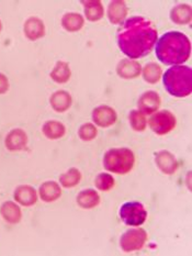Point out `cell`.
<instances>
[{"instance_id":"obj_4","label":"cell","mask_w":192,"mask_h":256,"mask_svg":"<svg viewBox=\"0 0 192 256\" xmlns=\"http://www.w3.org/2000/svg\"><path fill=\"white\" fill-rule=\"evenodd\" d=\"M135 156L130 148H111L104 154L103 168L118 175H125L134 168Z\"/></svg>"},{"instance_id":"obj_19","label":"cell","mask_w":192,"mask_h":256,"mask_svg":"<svg viewBox=\"0 0 192 256\" xmlns=\"http://www.w3.org/2000/svg\"><path fill=\"white\" fill-rule=\"evenodd\" d=\"M49 102H51L52 108L56 111V112H65L66 110H68L70 108L71 97L67 92L58 90L52 94Z\"/></svg>"},{"instance_id":"obj_18","label":"cell","mask_w":192,"mask_h":256,"mask_svg":"<svg viewBox=\"0 0 192 256\" xmlns=\"http://www.w3.org/2000/svg\"><path fill=\"white\" fill-rule=\"evenodd\" d=\"M77 204L82 209H92L100 204V196L93 189H86L77 196Z\"/></svg>"},{"instance_id":"obj_3","label":"cell","mask_w":192,"mask_h":256,"mask_svg":"<svg viewBox=\"0 0 192 256\" xmlns=\"http://www.w3.org/2000/svg\"><path fill=\"white\" fill-rule=\"evenodd\" d=\"M165 89L174 97L184 98L192 92V72L189 66L175 65L163 76Z\"/></svg>"},{"instance_id":"obj_12","label":"cell","mask_w":192,"mask_h":256,"mask_svg":"<svg viewBox=\"0 0 192 256\" xmlns=\"http://www.w3.org/2000/svg\"><path fill=\"white\" fill-rule=\"evenodd\" d=\"M128 16V7L122 0H114L108 7V18L112 24H122Z\"/></svg>"},{"instance_id":"obj_22","label":"cell","mask_w":192,"mask_h":256,"mask_svg":"<svg viewBox=\"0 0 192 256\" xmlns=\"http://www.w3.org/2000/svg\"><path fill=\"white\" fill-rule=\"evenodd\" d=\"M66 133V128L58 121H47L43 126V134L49 140H57L63 138Z\"/></svg>"},{"instance_id":"obj_9","label":"cell","mask_w":192,"mask_h":256,"mask_svg":"<svg viewBox=\"0 0 192 256\" xmlns=\"http://www.w3.org/2000/svg\"><path fill=\"white\" fill-rule=\"evenodd\" d=\"M162 99L156 92H146L142 94L139 99V109L142 114H151L158 110L161 107Z\"/></svg>"},{"instance_id":"obj_16","label":"cell","mask_w":192,"mask_h":256,"mask_svg":"<svg viewBox=\"0 0 192 256\" xmlns=\"http://www.w3.org/2000/svg\"><path fill=\"white\" fill-rule=\"evenodd\" d=\"M0 214L10 224H19L22 218L21 209L12 202H5L0 208Z\"/></svg>"},{"instance_id":"obj_6","label":"cell","mask_w":192,"mask_h":256,"mask_svg":"<svg viewBox=\"0 0 192 256\" xmlns=\"http://www.w3.org/2000/svg\"><path fill=\"white\" fill-rule=\"evenodd\" d=\"M148 124H150L152 131L155 132L156 134L165 136L175 129L177 124V119L170 111L162 110L151 116Z\"/></svg>"},{"instance_id":"obj_10","label":"cell","mask_w":192,"mask_h":256,"mask_svg":"<svg viewBox=\"0 0 192 256\" xmlns=\"http://www.w3.org/2000/svg\"><path fill=\"white\" fill-rule=\"evenodd\" d=\"M155 162L164 174L173 175L178 170V160L168 151H161L155 155Z\"/></svg>"},{"instance_id":"obj_29","label":"cell","mask_w":192,"mask_h":256,"mask_svg":"<svg viewBox=\"0 0 192 256\" xmlns=\"http://www.w3.org/2000/svg\"><path fill=\"white\" fill-rule=\"evenodd\" d=\"M97 128L91 124H85L80 126L78 131L79 138L82 141H92L97 136Z\"/></svg>"},{"instance_id":"obj_25","label":"cell","mask_w":192,"mask_h":256,"mask_svg":"<svg viewBox=\"0 0 192 256\" xmlns=\"http://www.w3.org/2000/svg\"><path fill=\"white\" fill-rule=\"evenodd\" d=\"M81 180L80 172L77 168H70L63 175H60L59 182L62 184V186L65 188H71L75 187L79 184Z\"/></svg>"},{"instance_id":"obj_1","label":"cell","mask_w":192,"mask_h":256,"mask_svg":"<svg viewBox=\"0 0 192 256\" xmlns=\"http://www.w3.org/2000/svg\"><path fill=\"white\" fill-rule=\"evenodd\" d=\"M157 42V29L144 16H132L118 30V44L130 60L144 58L152 52Z\"/></svg>"},{"instance_id":"obj_13","label":"cell","mask_w":192,"mask_h":256,"mask_svg":"<svg viewBox=\"0 0 192 256\" xmlns=\"http://www.w3.org/2000/svg\"><path fill=\"white\" fill-rule=\"evenodd\" d=\"M24 34L31 41H36L45 34V26L43 21L35 16L27 19L24 24Z\"/></svg>"},{"instance_id":"obj_8","label":"cell","mask_w":192,"mask_h":256,"mask_svg":"<svg viewBox=\"0 0 192 256\" xmlns=\"http://www.w3.org/2000/svg\"><path fill=\"white\" fill-rule=\"evenodd\" d=\"M117 112L109 106H100V107H97L92 111L93 122L101 128L113 126L117 122Z\"/></svg>"},{"instance_id":"obj_14","label":"cell","mask_w":192,"mask_h":256,"mask_svg":"<svg viewBox=\"0 0 192 256\" xmlns=\"http://www.w3.org/2000/svg\"><path fill=\"white\" fill-rule=\"evenodd\" d=\"M141 64L137 60H123L118 65V75L125 80H132L139 77L141 74Z\"/></svg>"},{"instance_id":"obj_20","label":"cell","mask_w":192,"mask_h":256,"mask_svg":"<svg viewBox=\"0 0 192 256\" xmlns=\"http://www.w3.org/2000/svg\"><path fill=\"white\" fill-rule=\"evenodd\" d=\"M192 10L189 4H178L170 11V19L177 24H188L191 22Z\"/></svg>"},{"instance_id":"obj_27","label":"cell","mask_w":192,"mask_h":256,"mask_svg":"<svg viewBox=\"0 0 192 256\" xmlns=\"http://www.w3.org/2000/svg\"><path fill=\"white\" fill-rule=\"evenodd\" d=\"M130 124L132 129L137 132H142L146 128V118L145 114H142L140 110H133L130 114Z\"/></svg>"},{"instance_id":"obj_26","label":"cell","mask_w":192,"mask_h":256,"mask_svg":"<svg viewBox=\"0 0 192 256\" xmlns=\"http://www.w3.org/2000/svg\"><path fill=\"white\" fill-rule=\"evenodd\" d=\"M162 76V68L156 63L147 64L143 70V77L150 84H156Z\"/></svg>"},{"instance_id":"obj_7","label":"cell","mask_w":192,"mask_h":256,"mask_svg":"<svg viewBox=\"0 0 192 256\" xmlns=\"http://www.w3.org/2000/svg\"><path fill=\"white\" fill-rule=\"evenodd\" d=\"M147 233L144 229H131L126 231L120 238L121 248L126 253L140 251L147 241Z\"/></svg>"},{"instance_id":"obj_30","label":"cell","mask_w":192,"mask_h":256,"mask_svg":"<svg viewBox=\"0 0 192 256\" xmlns=\"http://www.w3.org/2000/svg\"><path fill=\"white\" fill-rule=\"evenodd\" d=\"M9 80L3 74L0 73V94H5L9 90Z\"/></svg>"},{"instance_id":"obj_24","label":"cell","mask_w":192,"mask_h":256,"mask_svg":"<svg viewBox=\"0 0 192 256\" xmlns=\"http://www.w3.org/2000/svg\"><path fill=\"white\" fill-rule=\"evenodd\" d=\"M70 76L71 72L69 68V65L66 62H57L51 73L52 80L58 82V84H65V82H67L70 78Z\"/></svg>"},{"instance_id":"obj_23","label":"cell","mask_w":192,"mask_h":256,"mask_svg":"<svg viewBox=\"0 0 192 256\" xmlns=\"http://www.w3.org/2000/svg\"><path fill=\"white\" fill-rule=\"evenodd\" d=\"M84 18L82 16L77 12L66 14L62 18V26L66 31L77 32L84 26Z\"/></svg>"},{"instance_id":"obj_11","label":"cell","mask_w":192,"mask_h":256,"mask_svg":"<svg viewBox=\"0 0 192 256\" xmlns=\"http://www.w3.org/2000/svg\"><path fill=\"white\" fill-rule=\"evenodd\" d=\"M27 143V136L22 129H13L5 136L4 144L9 151H21L24 150Z\"/></svg>"},{"instance_id":"obj_31","label":"cell","mask_w":192,"mask_h":256,"mask_svg":"<svg viewBox=\"0 0 192 256\" xmlns=\"http://www.w3.org/2000/svg\"><path fill=\"white\" fill-rule=\"evenodd\" d=\"M1 29H2V24H1V21H0V32H1Z\"/></svg>"},{"instance_id":"obj_21","label":"cell","mask_w":192,"mask_h":256,"mask_svg":"<svg viewBox=\"0 0 192 256\" xmlns=\"http://www.w3.org/2000/svg\"><path fill=\"white\" fill-rule=\"evenodd\" d=\"M85 7L86 18L89 21H98L102 19L104 14L103 6L99 0H88V2H82Z\"/></svg>"},{"instance_id":"obj_17","label":"cell","mask_w":192,"mask_h":256,"mask_svg":"<svg viewBox=\"0 0 192 256\" xmlns=\"http://www.w3.org/2000/svg\"><path fill=\"white\" fill-rule=\"evenodd\" d=\"M38 192H40L41 199L45 202H53L62 196V189L55 182H44L38 189Z\"/></svg>"},{"instance_id":"obj_5","label":"cell","mask_w":192,"mask_h":256,"mask_svg":"<svg viewBox=\"0 0 192 256\" xmlns=\"http://www.w3.org/2000/svg\"><path fill=\"white\" fill-rule=\"evenodd\" d=\"M120 218L126 226H139L146 221L147 211L141 202H125L120 208Z\"/></svg>"},{"instance_id":"obj_15","label":"cell","mask_w":192,"mask_h":256,"mask_svg":"<svg viewBox=\"0 0 192 256\" xmlns=\"http://www.w3.org/2000/svg\"><path fill=\"white\" fill-rule=\"evenodd\" d=\"M14 199L15 202H18L21 206H24V207H31V206H33L36 202L37 194H36L35 189L33 187L27 186V185H22L15 189Z\"/></svg>"},{"instance_id":"obj_28","label":"cell","mask_w":192,"mask_h":256,"mask_svg":"<svg viewBox=\"0 0 192 256\" xmlns=\"http://www.w3.org/2000/svg\"><path fill=\"white\" fill-rule=\"evenodd\" d=\"M96 187L101 192H109L114 187L115 180L112 175L108 174V172H102V174L98 175L95 180Z\"/></svg>"},{"instance_id":"obj_2","label":"cell","mask_w":192,"mask_h":256,"mask_svg":"<svg viewBox=\"0 0 192 256\" xmlns=\"http://www.w3.org/2000/svg\"><path fill=\"white\" fill-rule=\"evenodd\" d=\"M190 53V40L178 31L165 33L156 42V56L165 65L183 64L188 60Z\"/></svg>"}]
</instances>
